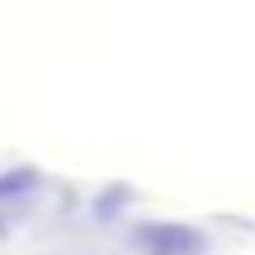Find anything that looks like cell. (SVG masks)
I'll return each instance as SVG.
<instances>
[{
    "mask_svg": "<svg viewBox=\"0 0 255 255\" xmlns=\"http://www.w3.org/2000/svg\"><path fill=\"white\" fill-rule=\"evenodd\" d=\"M139 238L148 242L152 255H193V251H202V238L193 229H184V224H148Z\"/></svg>",
    "mask_w": 255,
    "mask_h": 255,
    "instance_id": "cell-1",
    "label": "cell"
}]
</instances>
